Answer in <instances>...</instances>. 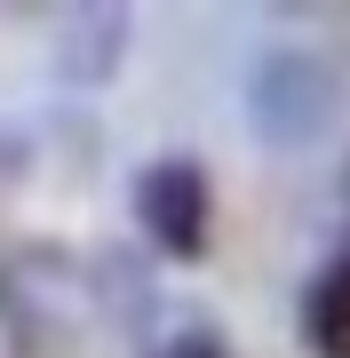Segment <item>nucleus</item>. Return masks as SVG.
<instances>
[{
	"label": "nucleus",
	"mask_w": 350,
	"mask_h": 358,
	"mask_svg": "<svg viewBox=\"0 0 350 358\" xmlns=\"http://www.w3.org/2000/svg\"><path fill=\"white\" fill-rule=\"evenodd\" d=\"M136 223H143V239H152L168 263H199V255H207V223H215L207 167L183 159V152L152 159L136 176Z\"/></svg>",
	"instance_id": "7ed1b4c3"
},
{
	"label": "nucleus",
	"mask_w": 350,
	"mask_h": 358,
	"mask_svg": "<svg viewBox=\"0 0 350 358\" xmlns=\"http://www.w3.org/2000/svg\"><path fill=\"white\" fill-rule=\"evenodd\" d=\"M128 32L136 16L119 8V0H80V8L56 16V40H48V64L64 88H104L119 72V56H128Z\"/></svg>",
	"instance_id": "20e7f679"
},
{
	"label": "nucleus",
	"mask_w": 350,
	"mask_h": 358,
	"mask_svg": "<svg viewBox=\"0 0 350 358\" xmlns=\"http://www.w3.org/2000/svg\"><path fill=\"white\" fill-rule=\"evenodd\" d=\"M96 310V287L80 279V263L48 239H24V247H0V334H8L24 358H56L80 343Z\"/></svg>",
	"instance_id": "f257e3e1"
},
{
	"label": "nucleus",
	"mask_w": 350,
	"mask_h": 358,
	"mask_svg": "<svg viewBox=\"0 0 350 358\" xmlns=\"http://www.w3.org/2000/svg\"><path fill=\"white\" fill-rule=\"evenodd\" d=\"M342 112V72L319 48H263L247 72V120L263 143H319Z\"/></svg>",
	"instance_id": "f03ea898"
},
{
	"label": "nucleus",
	"mask_w": 350,
	"mask_h": 358,
	"mask_svg": "<svg viewBox=\"0 0 350 358\" xmlns=\"http://www.w3.org/2000/svg\"><path fill=\"white\" fill-rule=\"evenodd\" d=\"M302 343H311V358H350V255L311 271V287H302Z\"/></svg>",
	"instance_id": "423d86ee"
},
{
	"label": "nucleus",
	"mask_w": 350,
	"mask_h": 358,
	"mask_svg": "<svg viewBox=\"0 0 350 358\" xmlns=\"http://www.w3.org/2000/svg\"><path fill=\"white\" fill-rule=\"evenodd\" d=\"M88 287H96V310H104L112 327H128V334H152V310H159V287H152V271H143L128 247H96V263H88Z\"/></svg>",
	"instance_id": "39448f33"
},
{
	"label": "nucleus",
	"mask_w": 350,
	"mask_h": 358,
	"mask_svg": "<svg viewBox=\"0 0 350 358\" xmlns=\"http://www.w3.org/2000/svg\"><path fill=\"white\" fill-rule=\"evenodd\" d=\"M342 199H350V159H342Z\"/></svg>",
	"instance_id": "0eeeda50"
}]
</instances>
